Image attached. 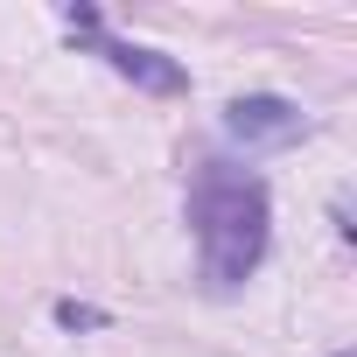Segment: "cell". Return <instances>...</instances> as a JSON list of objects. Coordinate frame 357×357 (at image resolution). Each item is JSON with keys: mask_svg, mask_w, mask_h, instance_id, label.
I'll use <instances>...</instances> for the list:
<instances>
[{"mask_svg": "<svg viewBox=\"0 0 357 357\" xmlns=\"http://www.w3.org/2000/svg\"><path fill=\"white\" fill-rule=\"evenodd\" d=\"M190 231H197V266L211 294H238L266 245H273V197L252 168L238 161H197L190 175Z\"/></svg>", "mask_w": 357, "mask_h": 357, "instance_id": "obj_1", "label": "cell"}, {"mask_svg": "<svg viewBox=\"0 0 357 357\" xmlns=\"http://www.w3.org/2000/svg\"><path fill=\"white\" fill-rule=\"evenodd\" d=\"M63 29L84 36V43H98V56H105L119 77H133L140 91H154V98L190 91V70H183V63L161 56V50H147V43H119V36H105V15H98V8H63Z\"/></svg>", "mask_w": 357, "mask_h": 357, "instance_id": "obj_2", "label": "cell"}, {"mask_svg": "<svg viewBox=\"0 0 357 357\" xmlns=\"http://www.w3.org/2000/svg\"><path fill=\"white\" fill-rule=\"evenodd\" d=\"M225 133L238 147H294L308 133V112L294 98H280V91H245V98L225 105Z\"/></svg>", "mask_w": 357, "mask_h": 357, "instance_id": "obj_3", "label": "cell"}, {"mask_svg": "<svg viewBox=\"0 0 357 357\" xmlns=\"http://www.w3.org/2000/svg\"><path fill=\"white\" fill-rule=\"evenodd\" d=\"M56 322H63V329H105V308H91V301H56Z\"/></svg>", "mask_w": 357, "mask_h": 357, "instance_id": "obj_4", "label": "cell"}, {"mask_svg": "<svg viewBox=\"0 0 357 357\" xmlns=\"http://www.w3.org/2000/svg\"><path fill=\"white\" fill-rule=\"evenodd\" d=\"M336 357H350V350H336Z\"/></svg>", "mask_w": 357, "mask_h": 357, "instance_id": "obj_5", "label": "cell"}]
</instances>
